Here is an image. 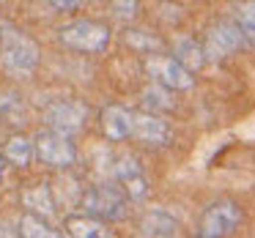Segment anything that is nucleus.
Here are the masks:
<instances>
[{
    "mask_svg": "<svg viewBox=\"0 0 255 238\" xmlns=\"http://www.w3.org/2000/svg\"><path fill=\"white\" fill-rule=\"evenodd\" d=\"M0 63L8 74L28 77L39 66V47L25 33L8 28V25H0Z\"/></svg>",
    "mask_w": 255,
    "mask_h": 238,
    "instance_id": "1",
    "label": "nucleus"
},
{
    "mask_svg": "<svg viewBox=\"0 0 255 238\" xmlns=\"http://www.w3.org/2000/svg\"><path fill=\"white\" fill-rule=\"evenodd\" d=\"M242 208L233 200H217L200 216L198 238H231L242 227Z\"/></svg>",
    "mask_w": 255,
    "mask_h": 238,
    "instance_id": "2",
    "label": "nucleus"
},
{
    "mask_svg": "<svg viewBox=\"0 0 255 238\" xmlns=\"http://www.w3.org/2000/svg\"><path fill=\"white\" fill-rule=\"evenodd\" d=\"M61 41L80 52H102L110 44V30L94 19H74L61 28Z\"/></svg>",
    "mask_w": 255,
    "mask_h": 238,
    "instance_id": "3",
    "label": "nucleus"
},
{
    "mask_svg": "<svg viewBox=\"0 0 255 238\" xmlns=\"http://www.w3.org/2000/svg\"><path fill=\"white\" fill-rule=\"evenodd\" d=\"M83 208L91 219L118 222L127 216V197L116 186H94L83 194Z\"/></svg>",
    "mask_w": 255,
    "mask_h": 238,
    "instance_id": "4",
    "label": "nucleus"
},
{
    "mask_svg": "<svg viewBox=\"0 0 255 238\" xmlns=\"http://www.w3.org/2000/svg\"><path fill=\"white\" fill-rule=\"evenodd\" d=\"M145 69H148V74L154 77V82L162 85V88H167V90H187V88H192V72H187L176 58L151 55L148 61H145Z\"/></svg>",
    "mask_w": 255,
    "mask_h": 238,
    "instance_id": "5",
    "label": "nucleus"
},
{
    "mask_svg": "<svg viewBox=\"0 0 255 238\" xmlns=\"http://www.w3.org/2000/svg\"><path fill=\"white\" fill-rule=\"evenodd\" d=\"M244 36L242 30H239L236 22H214L209 30H206V55L214 58V61H220V58H228L233 55L236 50H242L244 47Z\"/></svg>",
    "mask_w": 255,
    "mask_h": 238,
    "instance_id": "6",
    "label": "nucleus"
},
{
    "mask_svg": "<svg viewBox=\"0 0 255 238\" xmlns=\"http://www.w3.org/2000/svg\"><path fill=\"white\" fill-rule=\"evenodd\" d=\"M33 145H36V156L50 167H69L77 159L74 143L58 132H41Z\"/></svg>",
    "mask_w": 255,
    "mask_h": 238,
    "instance_id": "7",
    "label": "nucleus"
},
{
    "mask_svg": "<svg viewBox=\"0 0 255 238\" xmlns=\"http://www.w3.org/2000/svg\"><path fill=\"white\" fill-rule=\"evenodd\" d=\"M44 121H47V126H50L52 132L69 137V134H74V132H80V129H83V123H85V107L80 104V101H72V99L55 101V104L47 107Z\"/></svg>",
    "mask_w": 255,
    "mask_h": 238,
    "instance_id": "8",
    "label": "nucleus"
},
{
    "mask_svg": "<svg viewBox=\"0 0 255 238\" xmlns=\"http://www.w3.org/2000/svg\"><path fill=\"white\" fill-rule=\"evenodd\" d=\"M113 172H116L118 186L127 192V197L143 200L145 194H148V175H145V170L140 167L137 159H132V156H121V159L116 161V167H113Z\"/></svg>",
    "mask_w": 255,
    "mask_h": 238,
    "instance_id": "9",
    "label": "nucleus"
},
{
    "mask_svg": "<svg viewBox=\"0 0 255 238\" xmlns=\"http://www.w3.org/2000/svg\"><path fill=\"white\" fill-rule=\"evenodd\" d=\"M132 137H137L143 145L162 148V145L173 143V129L162 115H154V112H137V115H134V134Z\"/></svg>",
    "mask_w": 255,
    "mask_h": 238,
    "instance_id": "10",
    "label": "nucleus"
},
{
    "mask_svg": "<svg viewBox=\"0 0 255 238\" xmlns=\"http://www.w3.org/2000/svg\"><path fill=\"white\" fill-rule=\"evenodd\" d=\"M102 132H105V137L110 140H127L134 134V112H129L127 107H105L102 110Z\"/></svg>",
    "mask_w": 255,
    "mask_h": 238,
    "instance_id": "11",
    "label": "nucleus"
},
{
    "mask_svg": "<svg viewBox=\"0 0 255 238\" xmlns=\"http://www.w3.org/2000/svg\"><path fill=\"white\" fill-rule=\"evenodd\" d=\"M140 238H178V219L165 208H154L140 222Z\"/></svg>",
    "mask_w": 255,
    "mask_h": 238,
    "instance_id": "12",
    "label": "nucleus"
},
{
    "mask_svg": "<svg viewBox=\"0 0 255 238\" xmlns=\"http://www.w3.org/2000/svg\"><path fill=\"white\" fill-rule=\"evenodd\" d=\"M173 58H176L187 72H198V69H203L206 61H209L206 47L200 44L198 39H192V36H176V41H173Z\"/></svg>",
    "mask_w": 255,
    "mask_h": 238,
    "instance_id": "13",
    "label": "nucleus"
},
{
    "mask_svg": "<svg viewBox=\"0 0 255 238\" xmlns=\"http://www.w3.org/2000/svg\"><path fill=\"white\" fill-rule=\"evenodd\" d=\"M66 233L72 238H113L110 230L99 219H91V216H69Z\"/></svg>",
    "mask_w": 255,
    "mask_h": 238,
    "instance_id": "14",
    "label": "nucleus"
},
{
    "mask_svg": "<svg viewBox=\"0 0 255 238\" xmlns=\"http://www.w3.org/2000/svg\"><path fill=\"white\" fill-rule=\"evenodd\" d=\"M22 203L28 205L33 214H39L41 219H44V216H52V211H55V200H52V192L44 186V183H39V186L28 189V192L22 194Z\"/></svg>",
    "mask_w": 255,
    "mask_h": 238,
    "instance_id": "15",
    "label": "nucleus"
},
{
    "mask_svg": "<svg viewBox=\"0 0 255 238\" xmlns=\"http://www.w3.org/2000/svg\"><path fill=\"white\" fill-rule=\"evenodd\" d=\"M33 154H36V145L25 137H11L6 143V151H3V156H6L14 167H28L30 159H33Z\"/></svg>",
    "mask_w": 255,
    "mask_h": 238,
    "instance_id": "16",
    "label": "nucleus"
},
{
    "mask_svg": "<svg viewBox=\"0 0 255 238\" xmlns=\"http://www.w3.org/2000/svg\"><path fill=\"white\" fill-rule=\"evenodd\" d=\"M143 104H145V110H151L154 115H159V112H165V110H173L170 90L156 85V82L148 85V88L143 90Z\"/></svg>",
    "mask_w": 255,
    "mask_h": 238,
    "instance_id": "17",
    "label": "nucleus"
},
{
    "mask_svg": "<svg viewBox=\"0 0 255 238\" xmlns=\"http://www.w3.org/2000/svg\"><path fill=\"white\" fill-rule=\"evenodd\" d=\"M19 236H22V238H58V233L52 230L41 216L25 214L22 222H19Z\"/></svg>",
    "mask_w": 255,
    "mask_h": 238,
    "instance_id": "18",
    "label": "nucleus"
},
{
    "mask_svg": "<svg viewBox=\"0 0 255 238\" xmlns=\"http://www.w3.org/2000/svg\"><path fill=\"white\" fill-rule=\"evenodd\" d=\"M233 17H236L242 36L255 44V3H236L233 6Z\"/></svg>",
    "mask_w": 255,
    "mask_h": 238,
    "instance_id": "19",
    "label": "nucleus"
},
{
    "mask_svg": "<svg viewBox=\"0 0 255 238\" xmlns=\"http://www.w3.org/2000/svg\"><path fill=\"white\" fill-rule=\"evenodd\" d=\"M127 41H129L132 47H137V50H156V47H159V41L151 39L145 30H129Z\"/></svg>",
    "mask_w": 255,
    "mask_h": 238,
    "instance_id": "20",
    "label": "nucleus"
},
{
    "mask_svg": "<svg viewBox=\"0 0 255 238\" xmlns=\"http://www.w3.org/2000/svg\"><path fill=\"white\" fill-rule=\"evenodd\" d=\"M137 3H113V11L118 14V17H134L137 14Z\"/></svg>",
    "mask_w": 255,
    "mask_h": 238,
    "instance_id": "21",
    "label": "nucleus"
},
{
    "mask_svg": "<svg viewBox=\"0 0 255 238\" xmlns=\"http://www.w3.org/2000/svg\"><path fill=\"white\" fill-rule=\"evenodd\" d=\"M55 8H77V3L74 0H69V3H63V0H58V3H52Z\"/></svg>",
    "mask_w": 255,
    "mask_h": 238,
    "instance_id": "22",
    "label": "nucleus"
},
{
    "mask_svg": "<svg viewBox=\"0 0 255 238\" xmlns=\"http://www.w3.org/2000/svg\"><path fill=\"white\" fill-rule=\"evenodd\" d=\"M0 238H14V233H11V230H8V227H6V225H0Z\"/></svg>",
    "mask_w": 255,
    "mask_h": 238,
    "instance_id": "23",
    "label": "nucleus"
},
{
    "mask_svg": "<svg viewBox=\"0 0 255 238\" xmlns=\"http://www.w3.org/2000/svg\"><path fill=\"white\" fill-rule=\"evenodd\" d=\"M3 172H6V161H3V156H0V181H3Z\"/></svg>",
    "mask_w": 255,
    "mask_h": 238,
    "instance_id": "24",
    "label": "nucleus"
}]
</instances>
